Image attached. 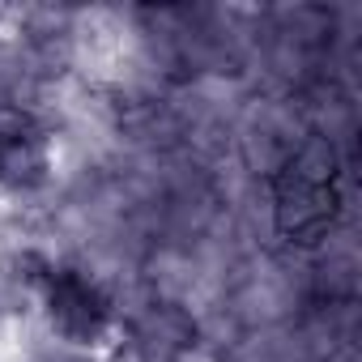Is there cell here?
I'll return each mask as SVG.
<instances>
[{
	"label": "cell",
	"instance_id": "1",
	"mask_svg": "<svg viewBox=\"0 0 362 362\" xmlns=\"http://www.w3.org/2000/svg\"><path fill=\"white\" fill-rule=\"evenodd\" d=\"M47 294V311H52V324L64 341H77V345H90L103 337L107 320H111V303L103 298L98 286H90L77 269H56L52 281L43 286Z\"/></svg>",
	"mask_w": 362,
	"mask_h": 362
},
{
	"label": "cell",
	"instance_id": "2",
	"mask_svg": "<svg viewBox=\"0 0 362 362\" xmlns=\"http://www.w3.org/2000/svg\"><path fill=\"white\" fill-rule=\"evenodd\" d=\"M337 218V192L332 184H307L294 170L281 175V192H277V222L286 235L298 243H315Z\"/></svg>",
	"mask_w": 362,
	"mask_h": 362
},
{
	"label": "cell",
	"instance_id": "3",
	"mask_svg": "<svg viewBox=\"0 0 362 362\" xmlns=\"http://www.w3.org/2000/svg\"><path fill=\"white\" fill-rule=\"evenodd\" d=\"M52 175V158H47V141L43 132L22 136V141H0V184L13 192H35L47 184Z\"/></svg>",
	"mask_w": 362,
	"mask_h": 362
},
{
	"label": "cell",
	"instance_id": "4",
	"mask_svg": "<svg viewBox=\"0 0 362 362\" xmlns=\"http://www.w3.org/2000/svg\"><path fill=\"white\" fill-rule=\"evenodd\" d=\"M13 269H18L22 286H35V290H43V286L52 281V273H56V264H52L43 252H22V256L13 260Z\"/></svg>",
	"mask_w": 362,
	"mask_h": 362
}]
</instances>
